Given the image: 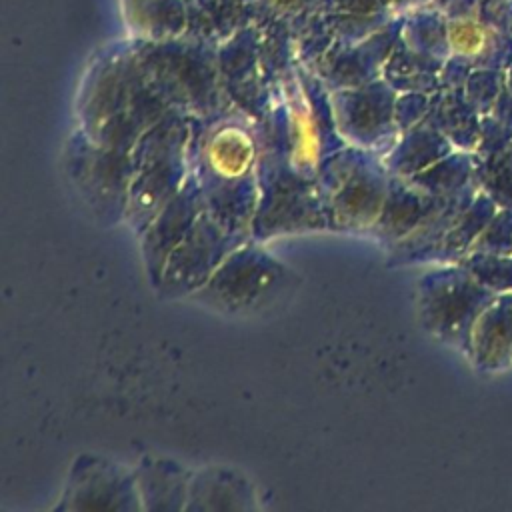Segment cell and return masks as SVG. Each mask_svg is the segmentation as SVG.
Listing matches in <instances>:
<instances>
[{
    "label": "cell",
    "instance_id": "obj_1",
    "mask_svg": "<svg viewBox=\"0 0 512 512\" xmlns=\"http://www.w3.org/2000/svg\"><path fill=\"white\" fill-rule=\"evenodd\" d=\"M260 150V124L240 110L192 118L190 172L200 184L206 212L246 234L260 194Z\"/></svg>",
    "mask_w": 512,
    "mask_h": 512
},
{
    "label": "cell",
    "instance_id": "obj_2",
    "mask_svg": "<svg viewBox=\"0 0 512 512\" xmlns=\"http://www.w3.org/2000/svg\"><path fill=\"white\" fill-rule=\"evenodd\" d=\"M192 118L170 110L132 148L134 178L124 224L140 236L190 176Z\"/></svg>",
    "mask_w": 512,
    "mask_h": 512
},
{
    "label": "cell",
    "instance_id": "obj_3",
    "mask_svg": "<svg viewBox=\"0 0 512 512\" xmlns=\"http://www.w3.org/2000/svg\"><path fill=\"white\" fill-rule=\"evenodd\" d=\"M392 174L382 156L356 146H342L328 154L316 172L328 230L370 232L376 224Z\"/></svg>",
    "mask_w": 512,
    "mask_h": 512
},
{
    "label": "cell",
    "instance_id": "obj_4",
    "mask_svg": "<svg viewBox=\"0 0 512 512\" xmlns=\"http://www.w3.org/2000/svg\"><path fill=\"white\" fill-rule=\"evenodd\" d=\"M262 144V140H260ZM258 204L250 226L254 240L328 230L316 178L298 172L288 156L268 144L260 150Z\"/></svg>",
    "mask_w": 512,
    "mask_h": 512
},
{
    "label": "cell",
    "instance_id": "obj_5",
    "mask_svg": "<svg viewBox=\"0 0 512 512\" xmlns=\"http://www.w3.org/2000/svg\"><path fill=\"white\" fill-rule=\"evenodd\" d=\"M298 284V276L272 256L260 240L248 238L190 298L228 316L270 308Z\"/></svg>",
    "mask_w": 512,
    "mask_h": 512
},
{
    "label": "cell",
    "instance_id": "obj_6",
    "mask_svg": "<svg viewBox=\"0 0 512 512\" xmlns=\"http://www.w3.org/2000/svg\"><path fill=\"white\" fill-rule=\"evenodd\" d=\"M260 124V140L288 156L304 176L316 178L320 162L346 146L338 134L334 112H324L304 84L294 78L286 84L278 110L266 114Z\"/></svg>",
    "mask_w": 512,
    "mask_h": 512
},
{
    "label": "cell",
    "instance_id": "obj_7",
    "mask_svg": "<svg viewBox=\"0 0 512 512\" xmlns=\"http://www.w3.org/2000/svg\"><path fill=\"white\" fill-rule=\"evenodd\" d=\"M172 108L140 82H110L92 90L80 104V130L100 146L132 152L136 142Z\"/></svg>",
    "mask_w": 512,
    "mask_h": 512
},
{
    "label": "cell",
    "instance_id": "obj_8",
    "mask_svg": "<svg viewBox=\"0 0 512 512\" xmlns=\"http://www.w3.org/2000/svg\"><path fill=\"white\" fill-rule=\"evenodd\" d=\"M62 166L72 188L98 222L104 226L124 222L134 178L130 152L100 146L78 128L64 148Z\"/></svg>",
    "mask_w": 512,
    "mask_h": 512
},
{
    "label": "cell",
    "instance_id": "obj_9",
    "mask_svg": "<svg viewBox=\"0 0 512 512\" xmlns=\"http://www.w3.org/2000/svg\"><path fill=\"white\" fill-rule=\"evenodd\" d=\"M248 238L252 236L228 228L204 210L168 256L154 290L162 298H190Z\"/></svg>",
    "mask_w": 512,
    "mask_h": 512
},
{
    "label": "cell",
    "instance_id": "obj_10",
    "mask_svg": "<svg viewBox=\"0 0 512 512\" xmlns=\"http://www.w3.org/2000/svg\"><path fill=\"white\" fill-rule=\"evenodd\" d=\"M56 510H144L134 468L130 470L102 456H78L68 472V482Z\"/></svg>",
    "mask_w": 512,
    "mask_h": 512
},
{
    "label": "cell",
    "instance_id": "obj_11",
    "mask_svg": "<svg viewBox=\"0 0 512 512\" xmlns=\"http://www.w3.org/2000/svg\"><path fill=\"white\" fill-rule=\"evenodd\" d=\"M206 210V200L196 176L190 172L184 186L154 216L148 228L138 236L144 268L152 288L156 286L172 250L182 242L198 216Z\"/></svg>",
    "mask_w": 512,
    "mask_h": 512
},
{
    "label": "cell",
    "instance_id": "obj_12",
    "mask_svg": "<svg viewBox=\"0 0 512 512\" xmlns=\"http://www.w3.org/2000/svg\"><path fill=\"white\" fill-rule=\"evenodd\" d=\"M332 104L338 134L350 146L382 154L390 148L388 134L396 126L390 102L376 100L374 94H346Z\"/></svg>",
    "mask_w": 512,
    "mask_h": 512
},
{
    "label": "cell",
    "instance_id": "obj_13",
    "mask_svg": "<svg viewBox=\"0 0 512 512\" xmlns=\"http://www.w3.org/2000/svg\"><path fill=\"white\" fill-rule=\"evenodd\" d=\"M256 492L252 482L236 468L206 466L192 472L186 510L222 512V510H254Z\"/></svg>",
    "mask_w": 512,
    "mask_h": 512
},
{
    "label": "cell",
    "instance_id": "obj_14",
    "mask_svg": "<svg viewBox=\"0 0 512 512\" xmlns=\"http://www.w3.org/2000/svg\"><path fill=\"white\" fill-rule=\"evenodd\" d=\"M134 476L144 510H186L192 470L180 462L146 456L136 464Z\"/></svg>",
    "mask_w": 512,
    "mask_h": 512
},
{
    "label": "cell",
    "instance_id": "obj_15",
    "mask_svg": "<svg viewBox=\"0 0 512 512\" xmlns=\"http://www.w3.org/2000/svg\"><path fill=\"white\" fill-rule=\"evenodd\" d=\"M430 204L432 200L428 198V192L416 188L406 178L392 176L384 208L370 234L392 246L430 216Z\"/></svg>",
    "mask_w": 512,
    "mask_h": 512
},
{
    "label": "cell",
    "instance_id": "obj_16",
    "mask_svg": "<svg viewBox=\"0 0 512 512\" xmlns=\"http://www.w3.org/2000/svg\"><path fill=\"white\" fill-rule=\"evenodd\" d=\"M448 46L458 56H478L486 48V30L474 20H456L448 26Z\"/></svg>",
    "mask_w": 512,
    "mask_h": 512
}]
</instances>
